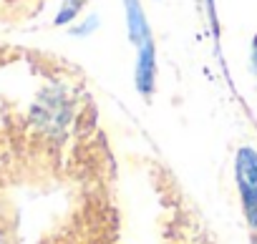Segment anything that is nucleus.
<instances>
[{"label": "nucleus", "mask_w": 257, "mask_h": 244, "mask_svg": "<svg viewBox=\"0 0 257 244\" xmlns=\"http://www.w3.org/2000/svg\"><path fill=\"white\" fill-rule=\"evenodd\" d=\"M252 61H254V71H257V43H254V51H252Z\"/></svg>", "instance_id": "obj_3"}, {"label": "nucleus", "mask_w": 257, "mask_h": 244, "mask_svg": "<svg viewBox=\"0 0 257 244\" xmlns=\"http://www.w3.org/2000/svg\"><path fill=\"white\" fill-rule=\"evenodd\" d=\"M237 189L247 224L257 229V154L249 146L237 151Z\"/></svg>", "instance_id": "obj_1"}, {"label": "nucleus", "mask_w": 257, "mask_h": 244, "mask_svg": "<svg viewBox=\"0 0 257 244\" xmlns=\"http://www.w3.org/2000/svg\"><path fill=\"white\" fill-rule=\"evenodd\" d=\"M154 86V46L152 38L139 43V63H137V88L142 93H152Z\"/></svg>", "instance_id": "obj_2"}]
</instances>
